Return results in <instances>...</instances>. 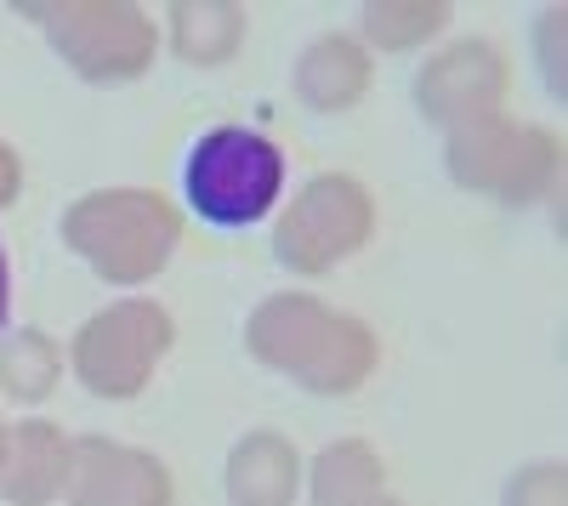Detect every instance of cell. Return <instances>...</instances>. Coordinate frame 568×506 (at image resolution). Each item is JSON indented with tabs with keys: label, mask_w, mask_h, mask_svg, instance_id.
Segmentation results:
<instances>
[{
	"label": "cell",
	"mask_w": 568,
	"mask_h": 506,
	"mask_svg": "<svg viewBox=\"0 0 568 506\" xmlns=\"http://www.w3.org/2000/svg\"><path fill=\"white\" fill-rule=\"evenodd\" d=\"M176 182H182V205L205 227L233 234V227H256L273 211L284 189V154L251 125H216L187 143Z\"/></svg>",
	"instance_id": "obj_1"
},
{
	"label": "cell",
	"mask_w": 568,
	"mask_h": 506,
	"mask_svg": "<svg viewBox=\"0 0 568 506\" xmlns=\"http://www.w3.org/2000/svg\"><path fill=\"white\" fill-rule=\"evenodd\" d=\"M7 302H12V273H7V251H0V325H7Z\"/></svg>",
	"instance_id": "obj_2"
}]
</instances>
